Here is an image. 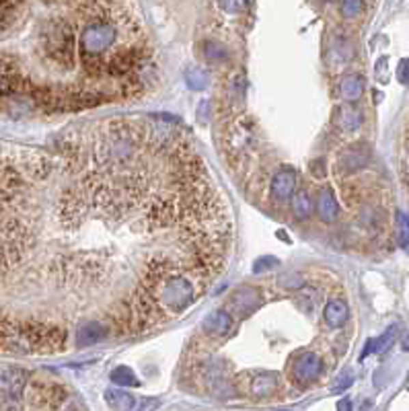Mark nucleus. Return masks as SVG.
Listing matches in <instances>:
<instances>
[{
    "label": "nucleus",
    "instance_id": "nucleus-1",
    "mask_svg": "<svg viewBox=\"0 0 409 411\" xmlns=\"http://www.w3.org/2000/svg\"><path fill=\"white\" fill-rule=\"evenodd\" d=\"M200 292H204V290L198 286V282L192 280L189 274L177 271V274H171L161 280V284L157 288V300H159L165 317H171V315L183 313L189 304H194V300Z\"/></svg>",
    "mask_w": 409,
    "mask_h": 411
},
{
    "label": "nucleus",
    "instance_id": "nucleus-2",
    "mask_svg": "<svg viewBox=\"0 0 409 411\" xmlns=\"http://www.w3.org/2000/svg\"><path fill=\"white\" fill-rule=\"evenodd\" d=\"M27 386V374L23 370L17 368H9L0 372V399L5 401H15L21 399ZM5 401H3V409H5Z\"/></svg>",
    "mask_w": 409,
    "mask_h": 411
},
{
    "label": "nucleus",
    "instance_id": "nucleus-3",
    "mask_svg": "<svg viewBox=\"0 0 409 411\" xmlns=\"http://www.w3.org/2000/svg\"><path fill=\"white\" fill-rule=\"evenodd\" d=\"M321 370H323V360L315 352H306L294 362L292 376L298 384H308L319 378Z\"/></svg>",
    "mask_w": 409,
    "mask_h": 411
},
{
    "label": "nucleus",
    "instance_id": "nucleus-4",
    "mask_svg": "<svg viewBox=\"0 0 409 411\" xmlns=\"http://www.w3.org/2000/svg\"><path fill=\"white\" fill-rule=\"evenodd\" d=\"M294 189H296V173H294V169H290V167L280 169L272 179V198L276 202H286V200L292 198Z\"/></svg>",
    "mask_w": 409,
    "mask_h": 411
},
{
    "label": "nucleus",
    "instance_id": "nucleus-5",
    "mask_svg": "<svg viewBox=\"0 0 409 411\" xmlns=\"http://www.w3.org/2000/svg\"><path fill=\"white\" fill-rule=\"evenodd\" d=\"M109 335V327L103 325L101 321H89L79 327L77 331V347H89L93 343L103 341Z\"/></svg>",
    "mask_w": 409,
    "mask_h": 411
},
{
    "label": "nucleus",
    "instance_id": "nucleus-6",
    "mask_svg": "<svg viewBox=\"0 0 409 411\" xmlns=\"http://www.w3.org/2000/svg\"><path fill=\"white\" fill-rule=\"evenodd\" d=\"M368 161H370V153H368V148L362 146V144H358V146L347 148V150L339 157V167H341L343 171H347V173H354V171L366 167Z\"/></svg>",
    "mask_w": 409,
    "mask_h": 411
},
{
    "label": "nucleus",
    "instance_id": "nucleus-7",
    "mask_svg": "<svg viewBox=\"0 0 409 411\" xmlns=\"http://www.w3.org/2000/svg\"><path fill=\"white\" fill-rule=\"evenodd\" d=\"M202 327L210 335H226L233 327V317L226 310H214L204 319Z\"/></svg>",
    "mask_w": 409,
    "mask_h": 411
},
{
    "label": "nucleus",
    "instance_id": "nucleus-8",
    "mask_svg": "<svg viewBox=\"0 0 409 411\" xmlns=\"http://www.w3.org/2000/svg\"><path fill=\"white\" fill-rule=\"evenodd\" d=\"M323 317H325V323H327L329 327L337 329V327L345 325V321H347V317H349V308H347V304H345L343 300L333 298V300L327 302V306H325V310H323Z\"/></svg>",
    "mask_w": 409,
    "mask_h": 411
},
{
    "label": "nucleus",
    "instance_id": "nucleus-9",
    "mask_svg": "<svg viewBox=\"0 0 409 411\" xmlns=\"http://www.w3.org/2000/svg\"><path fill=\"white\" fill-rule=\"evenodd\" d=\"M335 124L341 132L349 134V132H356L362 124V114L360 109H356L354 105H341L339 111H337V118H335Z\"/></svg>",
    "mask_w": 409,
    "mask_h": 411
},
{
    "label": "nucleus",
    "instance_id": "nucleus-10",
    "mask_svg": "<svg viewBox=\"0 0 409 411\" xmlns=\"http://www.w3.org/2000/svg\"><path fill=\"white\" fill-rule=\"evenodd\" d=\"M317 214L323 222H333L339 214V206H337V200L333 196V191L329 187H325L321 194H319V200H317Z\"/></svg>",
    "mask_w": 409,
    "mask_h": 411
},
{
    "label": "nucleus",
    "instance_id": "nucleus-11",
    "mask_svg": "<svg viewBox=\"0 0 409 411\" xmlns=\"http://www.w3.org/2000/svg\"><path fill=\"white\" fill-rule=\"evenodd\" d=\"M259 304V292L255 288H241L235 296H233V308L239 315H247L253 308H257Z\"/></svg>",
    "mask_w": 409,
    "mask_h": 411
},
{
    "label": "nucleus",
    "instance_id": "nucleus-12",
    "mask_svg": "<svg viewBox=\"0 0 409 411\" xmlns=\"http://www.w3.org/2000/svg\"><path fill=\"white\" fill-rule=\"evenodd\" d=\"M362 93H364V81L360 77L347 75V77L341 79V83H339V95H341L343 101L354 103V101H358L362 97Z\"/></svg>",
    "mask_w": 409,
    "mask_h": 411
},
{
    "label": "nucleus",
    "instance_id": "nucleus-13",
    "mask_svg": "<svg viewBox=\"0 0 409 411\" xmlns=\"http://www.w3.org/2000/svg\"><path fill=\"white\" fill-rule=\"evenodd\" d=\"M397 325H393V327H388L380 337H376V339H370L368 343H366V349L362 352V358H366L368 354H382L386 347H391L393 345V341H395V337H397Z\"/></svg>",
    "mask_w": 409,
    "mask_h": 411
},
{
    "label": "nucleus",
    "instance_id": "nucleus-14",
    "mask_svg": "<svg viewBox=\"0 0 409 411\" xmlns=\"http://www.w3.org/2000/svg\"><path fill=\"white\" fill-rule=\"evenodd\" d=\"M105 399H107V403H109L111 407H116V409H134V407H136L134 397H132L130 393H126V390H120V388H109V390L105 393Z\"/></svg>",
    "mask_w": 409,
    "mask_h": 411
},
{
    "label": "nucleus",
    "instance_id": "nucleus-15",
    "mask_svg": "<svg viewBox=\"0 0 409 411\" xmlns=\"http://www.w3.org/2000/svg\"><path fill=\"white\" fill-rule=\"evenodd\" d=\"M109 378H111V382H116V384H120V386H138V384H140L138 376H136L134 370L128 368V366H118V368H114L111 374H109Z\"/></svg>",
    "mask_w": 409,
    "mask_h": 411
},
{
    "label": "nucleus",
    "instance_id": "nucleus-16",
    "mask_svg": "<svg viewBox=\"0 0 409 411\" xmlns=\"http://www.w3.org/2000/svg\"><path fill=\"white\" fill-rule=\"evenodd\" d=\"M311 210H313L311 196H308L306 191H298V194L294 196V200H292V214H294L298 220H304V218H308Z\"/></svg>",
    "mask_w": 409,
    "mask_h": 411
},
{
    "label": "nucleus",
    "instance_id": "nucleus-17",
    "mask_svg": "<svg viewBox=\"0 0 409 411\" xmlns=\"http://www.w3.org/2000/svg\"><path fill=\"white\" fill-rule=\"evenodd\" d=\"M204 56H206V60H208V64H222L224 60H226V50H224V46L222 44H218V42H206L204 44Z\"/></svg>",
    "mask_w": 409,
    "mask_h": 411
},
{
    "label": "nucleus",
    "instance_id": "nucleus-18",
    "mask_svg": "<svg viewBox=\"0 0 409 411\" xmlns=\"http://www.w3.org/2000/svg\"><path fill=\"white\" fill-rule=\"evenodd\" d=\"M185 83H187V87L194 89V91H202V89H206V85H208V75H206L202 68H189V70L185 72Z\"/></svg>",
    "mask_w": 409,
    "mask_h": 411
},
{
    "label": "nucleus",
    "instance_id": "nucleus-19",
    "mask_svg": "<svg viewBox=\"0 0 409 411\" xmlns=\"http://www.w3.org/2000/svg\"><path fill=\"white\" fill-rule=\"evenodd\" d=\"M397 239H399V245L407 251L409 249V216L403 212H397Z\"/></svg>",
    "mask_w": 409,
    "mask_h": 411
},
{
    "label": "nucleus",
    "instance_id": "nucleus-20",
    "mask_svg": "<svg viewBox=\"0 0 409 411\" xmlns=\"http://www.w3.org/2000/svg\"><path fill=\"white\" fill-rule=\"evenodd\" d=\"M362 9H364L362 0H341V5H339L343 19H356L362 13Z\"/></svg>",
    "mask_w": 409,
    "mask_h": 411
},
{
    "label": "nucleus",
    "instance_id": "nucleus-21",
    "mask_svg": "<svg viewBox=\"0 0 409 411\" xmlns=\"http://www.w3.org/2000/svg\"><path fill=\"white\" fill-rule=\"evenodd\" d=\"M251 5V0H218V7L228 15H239Z\"/></svg>",
    "mask_w": 409,
    "mask_h": 411
},
{
    "label": "nucleus",
    "instance_id": "nucleus-22",
    "mask_svg": "<svg viewBox=\"0 0 409 411\" xmlns=\"http://www.w3.org/2000/svg\"><path fill=\"white\" fill-rule=\"evenodd\" d=\"M352 382H354V374H352V372H343L341 376H337V380H335V384L331 386V390H333V393H343L345 388L352 386Z\"/></svg>",
    "mask_w": 409,
    "mask_h": 411
},
{
    "label": "nucleus",
    "instance_id": "nucleus-23",
    "mask_svg": "<svg viewBox=\"0 0 409 411\" xmlns=\"http://www.w3.org/2000/svg\"><path fill=\"white\" fill-rule=\"evenodd\" d=\"M274 265H278V259L276 257H259L257 261H255V265H253V271L255 274H261V271H267V269H272Z\"/></svg>",
    "mask_w": 409,
    "mask_h": 411
},
{
    "label": "nucleus",
    "instance_id": "nucleus-24",
    "mask_svg": "<svg viewBox=\"0 0 409 411\" xmlns=\"http://www.w3.org/2000/svg\"><path fill=\"white\" fill-rule=\"evenodd\" d=\"M397 81L401 85H409V60H401L397 68Z\"/></svg>",
    "mask_w": 409,
    "mask_h": 411
},
{
    "label": "nucleus",
    "instance_id": "nucleus-25",
    "mask_svg": "<svg viewBox=\"0 0 409 411\" xmlns=\"http://www.w3.org/2000/svg\"><path fill=\"white\" fill-rule=\"evenodd\" d=\"M208 114H210V103H208V101H202L200 107H198V118H200L202 124L208 122Z\"/></svg>",
    "mask_w": 409,
    "mask_h": 411
},
{
    "label": "nucleus",
    "instance_id": "nucleus-26",
    "mask_svg": "<svg viewBox=\"0 0 409 411\" xmlns=\"http://www.w3.org/2000/svg\"><path fill=\"white\" fill-rule=\"evenodd\" d=\"M321 167H323V161H313V167H311V171H313V175H315V177H323L325 169H321Z\"/></svg>",
    "mask_w": 409,
    "mask_h": 411
},
{
    "label": "nucleus",
    "instance_id": "nucleus-27",
    "mask_svg": "<svg viewBox=\"0 0 409 411\" xmlns=\"http://www.w3.org/2000/svg\"><path fill=\"white\" fill-rule=\"evenodd\" d=\"M339 409H349L352 407V403L347 401V399H343V401H339V405H337Z\"/></svg>",
    "mask_w": 409,
    "mask_h": 411
},
{
    "label": "nucleus",
    "instance_id": "nucleus-28",
    "mask_svg": "<svg viewBox=\"0 0 409 411\" xmlns=\"http://www.w3.org/2000/svg\"><path fill=\"white\" fill-rule=\"evenodd\" d=\"M401 345H403V352H409V333L405 335V339H403V343H401Z\"/></svg>",
    "mask_w": 409,
    "mask_h": 411
},
{
    "label": "nucleus",
    "instance_id": "nucleus-29",
    "mask_svg": "<svg viewBox=\"0 0 409 411\" xmlns=\"http://www.w3.org/2000/svg\"><path fill=\"white\" fill-rule=\"evenodd\" d=\"M407 251H409V249H407Z\"/></svg>",
    "mask_w": 409,
    "mask_h": 411
}]
</instances>
